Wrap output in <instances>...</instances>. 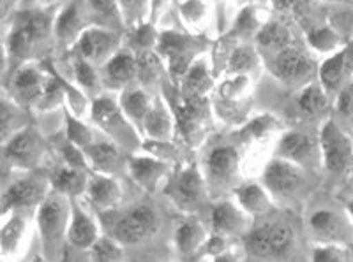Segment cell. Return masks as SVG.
Instances as JSON below:
<instances>
[{"label":"cell","instance_id":"6da1fadb","mask_svg":"<svg viewBox=\"0 0 353 262\" xmlns=\"http://www.w3.org/2000/svg\"><path fill=\"white\" fill-rule=\"evenodd\" d=\"M295 234L283 222H267L245 236V250L260 259H281L292 252Z\"/></svg>","mask_w":353,"mask_h":262},{"label":"cell","instance_id":"7a4b0ae2","mask_svg":"<svg viewBox=\"0 0 353 262\" xmlns=\"http://www.w3.org/2000/svg\"><path fill=\"white\" fill-rule=\"evenodd\" d=\"M321 160L332 175L353 173V143L350 135L334 120H327L320 132Z\"/></svg>","mask_w":353,"mask_h":262},{"label":"cell","instance_id":"3957f363","mask_svg":"<svg viewBox=\"0 0 353 262\" xmlns=\"http://www.w3.org/2000/svg\"><path fill=\"white\" fill-rule=\"evenodd\" d=\"M68 203H65L64 194L48 195L41 204L39 210V229L43 234L44 245L50 250H57L62 241V236L65 232V223H68Z\"/></svg>","mask_w":353,"mask_h":262},{"label":"cell","instance_id":"277c9868","mask_svg":"<svg viewBox=\"0 0 353 262\" xmlns=\"http://www.w3.org/2000/svg\"><path fill=\"white\" fill-rule=\"evenodd\" d=\"M157 229V217L152 208L138 206L121 217L113 227V236L122 245H137Z\"/></svg>","mask_w":353,"mask_h":262},{"label":"cell","instance_id":"5b68a950","mask_svg":"<svg viewBox=\"0 0 353 262\" xmlns=\"http://www.w3.org/2000/svg\"><path fill=\"white\" fill-rule=\"evenodd\" d=\"M265 185L274 195H293L304 183V173L297 164L285 159H277L265 169Z\"/></svg>","mask_w":353,"mask_h":262},{"label":"cell","instance_id":"8992f818","mask_svg":"<svg viewBox=\"0 0 353 262\" xmlns=\"http://www.w3.org/2000/svg\"><path fill=\"white\" fill-rule=\"evenodd\" d=\"M279 153H281V159L297 164L302 169L311 167L314 166L318 157H321L320 141L302 132H290L281 140Z\"/></svg>","mask_w":353,"mask_h":262},{"label":"cell","instance_id":"52a82bcc","mask_svg":"<svg viewBox=\"0 0 353 262\" xmlns=\"http://www.w3.org/2000/svg\"><path fill=\"white\" fill-rule=\"evenodd\" d=\"M353 74V55L352 50L346 48L325 60L320 69V80L325 91H341L346 87V78Z\"/></svg>","mask_w":353,"mask_h":262},{"label":"cell","instance_id":"ba28073f","mask_svg":"<svg viewBox=\"0 0 353 262\" xmlns=\"http://www.w3.org/2000/svg\"><path fill=\"white\" fill-rule=\"evenodd\" d=\"M274 69L281 80L295 81L307 78L313 72V62H311L307 53L292 46L285 52L277 53L276 60H274Z\"/></svg>","mask_w":353,"mask_h":262},{"label":"cell","instance_id":"9c48e42d","mask_svg":"<svg viewBox=\"0 0 353 262\" xmlns=\"http://www.w3.org/2000/svg\"><path fill=\"white\" fill-rule=\"evenodd\" d=\"M46 195V185L39 179H20L4 194V210L11 208L32 206V204L44 201Z\"/></svg>","mask_w":353,"mask_h":262},{"label":"cell","instance_id":"30bf717a","mask_svg":"<svg viewBox=\"0 0 353 262\" xmlns=\"http://www.w3.org/2000/svg\"><path fill=\"white\" fill-rule=\"evenodd\" d=\"M87 195L96 208L110 210L121 201V188L108 175H94L85 183Z\"/></svg>","mask_w":353,"mask_h":262},{"label":"cell","instance_id":"8fae6325","mask_svg":"<svg viewBox=\"0 0 353 262\" xmlns=\"http://www.w3.org/2000/svg\"><path fill=\"white\" fill-rule=\"evenodd\" d=\"M309 226L313 229L318 238L330 241V245H336V241H343L346 236V226L343 219L336 211L320 210L311 215Z\"/></svg>","mask_w":353,"mask_h":262},{"label":"cell","instance_id":"7c38bea8","mask_svg":"<svg viewBox=\"0 0 353 262\" xmlns=\"http://www.w3.org/2000/svg\"><path fill=\"white\" fill-rule=\"evenodd\" d=\"M68 238L78 248H92L97 243V227L94 220L85 213L81 208H74L71 213V222H69Z\"/></svg>","mask_w":353,"mask_h":262},{"label":"cell","instance_id":"4fadbf2b","mask_svg":"<svg viewBox=\"0 0 353 262\" xmlns=\"http://www.w3.org/2000/svg\"><path fill=\"white\" fill-rule=\"evenodd\" d=\"M41 151V141L37 140V135L32 134L30 131L18 132L8 144V157L18 164V166H30L36 162Z\"/></svg>","mask_w":353,"mask_h":262},{"label":"cell","instance_id":"5bb4252c","mask_svg":"<svg viewBox=\"0 0 353 262\" xmlns=\"http://www.w3.org/2000/svg\"><path fill=\"white\" fill-rule=\"evenodd\" d=\"M115 48V37L99 28H88L80 39V50L85 58L101 60L108 58Z\"/></svg>","mask_w":353,"mask_h":262},{"label":"cell","instance_id":"9a60e30c","mask_svg":"<svg viewBox=\"0 0 353 262\" xmlns=\"http://www.w3.org/2000/svg\"><path fill=\"white\" fill-rule=\"evenodd\" d=\"M201 194H203V183H201L200 175L194 167L188 169L181 175L175 187V199L182 206H194L200 203Z\"/></svg>","mask_w":353,"mask_h":262},{"label":"cell","instance_id":"2e32d148","mask_svg":"<svg viewBox=\"0 0 353 262\" xmlns=\"http://www.w3.org/2000/svg\"><path fill=\"white\" fill-rule=\"evenodd\" d=\"M239 167L237 150L233 146H219L209 157V173L216 179H230Z\"/></svg>","mask_w":353,"mask_h":262},{"label":"cell","instance_id":"e0dca14e","mask_svg":"<svg viewBox=\"0 0 353 262\" xmlns=\"http://www.w3.org/2000/svg\"><path fill=\"white\" fill-rule=\"evenodd\" d=\"M212 226L217 234H232L242 227V213L230 203L214 208Z\"/></svg>","mask_w":353,"mask_h":262},{"label":"cell","instance_id":"ac0fdd59","mask_svg":"<svg viewBox=\"0 0 353 262\" xmlns=\"http://www.w3.org/2000/svg\"><path fill=\"white\" fill-rule=\"evenodd\" d=\"M138 72L137 60L129 53H119L112 56L106 64V74L112 83H128Z\"/></svg>","mask_w":353,"mask_h":262},{"label":"cell","instance_id":"d6986e66","mask_svg":"<svg viewBox=\"0 0 353 262\" xmlns=\"http://www.w3.org/2000/svg\"><path fill=\"white\" fill-rule=\"evenodd\" d=\"M258 43L267 50H277V53L292 48V34L279 23L265 25L258 34Z\"/></svg>","mask_w":353,"mask_h":262},{"label":"cell","instance_id":"ffe728a7","mask_svg":"<svg viewBox=\"0 0 353 262\" xmlns=\"http://www.w3.org/2000/svg\"><path fill=\"white\" fill-rule=\"evenodd\" d=\"M242 208L251 215H263L269 211L270 201L258 185H248L237 192Z\"/></svg>","mask_w":353,"mask_h":262},{"label":"cell","instance_id":"44dd1931","mask_svg":"<svg viewBox=\"0 0 353 262\" xmlns=\"http://www.w3.org/2000/svg\"><path fill=\"white\" fill-rule=\"evenodd\" d=\"M165 173V167L150 159L132 160V176L145 185L147 188H154L159 182L161 175Z\"/></svg>","mask_w":353,"mask_h":262},{"label":"cell","instance_id":"7402d4cb","mask_svg":"<svg viewBox=\"0 0 353 262\" xmlns=\"http://www.w3.org/2000/svg\"><path fill=\"white\" fill-rule=\"evenodd\" d=\"M201 238H203V229L196 220L182 222L176 230V243L182 252H193L201 243Z\"/></svg>","mask_w":353,"mask_h":262},{"label":"cell","instance_id":"603a6c76","mask_svg":"<svg viewBox=\"0 0 353 262\" xmlns=\"http://www.w3.org/2000/svg\"><path fill=\"white\" fill-rule=\"evenodd\" d=\"M122 107L131 118L145 120L150 113L149 99L141 90H128L122 96Z\"/></svg>","mask_w":353,"mask_h":262},{"label":"cell","instance_id":"cb8c5ba5","mask_svg":"<svg viewBox=\"0 0 353 262\" xmlns=\"http://www.w3.org/2000/svg\"><path fill=\"white\" fill-rule=\"evenodd\" d=\"M302 111L307 113V115H318L327 107V94L323 90V87H318V85H311V87L305 88L302 91L301 99Z\"/></svg>","mask_w":353,"mask_h":262},{"label":"cell","instance_id":"d4e9b609","mask_svg":"<svg viewBox=\"0 0 353 262\" xmlns=\"http://www.w3.org/2000/svg\"><path fill=\"white\" fill-rule=\"evenodd\" d=\"M83 179L81 175L78 173L77 167H69V169H61L53 176V187L59 194H72L80 188V185H83Z\"/></svg>","mask_w":353,"mask_h":262},{"label":"cell","instance_id":"484cf974","mask_svg":"<svg viewBox=\"0 0 353 262\" xmlns=\"http://www.w3.org/2000/svg\"><path fill=\"white\" fill-rule=\"evenodd\" d=\"M23 227L25 222L21 217H12L8 223L2 229V250L4 254L8 252H12L20 243L21 234H23Z\"/></svg>","mask_w":353,"mask_h":262},{"label":"cell","instance_id":"4316f807","mask_svg":"<svg viewBox=\"0 0 353 262\" xmlns=\"http://www.w3.org/2000/svg\"><path fill=\"white\" fill-rule=\"evenodd\" d=\"M122 250L112 239L101 238L92 246V261L94 262H122Z\"/></svg>","mask_w":353,"mask_h":262},{"label":"cell","instance_id":"83f0119b","mask_svg":"<svg viewBox=\"0 0 353 262\" xmlns=\"http://www.w3.org/2000/svg\"><path fill=\"white\" fill-rule=\"evenodd\" d=\"M14 85H17L18 91H20L21 96L27 97L37 96L41 91V88H43L41 87V85H43L41 76L37 74L36 71H32V69H25V71H21L20 74H18Z\"/></svg>","mask_w":353,"mask_h":262},{"label":"cell","instance_id":"f1b7e54d","mask_svg":"<svg viewBox=\"0 0 353 262\" xmlns=\"http://www.w3.org/2000/svg\"><path fill=\"white\" fill-rule=\"evenodd\" d=\"M313 262H352L348 252H345L341 246L325 245L316 248L313 254Z\"/></svg>","mask_w":353,"mask_h":262},{"label":"cell","instance_id":"f546056e","mask_svg":"<svg viewBox=\"0 0 353 262\" xmlns=\"http://www.w3.org/2000/svg\"><path fill=\"white\" fill-rule=\"evenodd\" d=\"M90 157H92L94 162L97 164L103 169H110L112 166H115V162L119 160L117 151L113 150L110 144H97V146L90 148Z\"/></svg>","mask_w":353,"mask_h":262},{"label":"cell","instance_id":"4dcf8cb0","mask_svg":"<svg viewBox=\"0 0 353 262\" xmlns=\"http://www.w3.org/2000/svg\"><path fill=\"white\" fill-rule=\"evenodd\" d=\"M337 111L352 118L353 116V81L346 85L337 97Z\"/></svg>","mask_w":353,"mask_h":262},{"label":"cell","instance_id":"1f68e13d","mask_svg":"<svg viewBox=\"0 0 353 262\" xmlns=\"http://www.w3.org/2000/svg\"><path fill=\"white\" fill-rule=\"evenodd\" d=\"M145 125H147V131H150V134L161 135L166 127V120L161 111H157V109H150L149 116L145 118Z\"/></svg>","mask_w":353,"mask_h":262},{"label":"cell","instance_id":"d6a6232c","mask_svg":"<svg viewBox=\"0 0 353 262\" xmlns=\"http://www.w3.org/2000/svg\"><path fill=\"white\" fill-rule=\"evenodd\" d=\"M254 62V55L249 50H239V52H235V55H233L232 58V65L237 71H248L251 65H253Z\"/></svg>","mask_w":353,"mask_h":262},{"label":"cell","instance_id":"836d02e7","mask_svg":"<svg viewBox=\"0 0 353 262\" xmlns=\"http://www.w3.org/2000/svg\"><path fill=\"white\" fill-rule=\"evenodd\" d=\"M311 41H313V44L316 46V48L329 50L332 48L334 43H336V36H334L330 30H320V32H316L313 37H311Z\"/></svg>","mask_w":353,"mask_h":262},{"label":"cell","instance_id":"e575fe53","mask_svg":"<svg viewBox=\"0 0 353 262\" xmlns=\"http://www.w3.org/2000/svg\"><path fill=\"white\" fill-rule=\"evenodd\" d=\"M77 71H78L77 72L78 81H80L83 87L90 88V87H94V85H96V76H94L92 67H90V65L85 64V62H81V64H78Z\"/></svg>","mask_w":353,"mask_h":262},{"label":"cell","instance_id":"d590c367","mask_svg":"<svg viewBox=\"0 0 353 262\" xmlns=\"http://www.w3.org/2000/svg\"><path fill=\"white\" fill-rule=\"evenodd\" d=\"M216 262H233V259L230 257V255H219V257L216 259Z\"/></svg>","mask_w":353,"mask_h":262},{"label":"cell","instance_id":"8d00e7d4","mask_svg":"<svg viewBox=\"0 0 353 262\" xmlns=\"http://www.w3.org/2000/svg\"><path fill=\"white\" fill-rule=\"evenodd\" d=\"M348 210H350V213H352V217H353V203L348 204Z\"/></svg>","mask_w":353,"mask_h":262},{"label":"cell","instance_id":"74e56055","mask_svg":"<svg viewBox=\"0 0 353 262\" xmlns=\"http://www.w3.org/2000/svg\"><path fill=\"white\" fill-rule=\"evenodd\" d=\"M34 262H44V261H43V259H41V257H37L36 261H34Z\"/></svg>","mask_w":353,"mask_h":262}]
</instances>
